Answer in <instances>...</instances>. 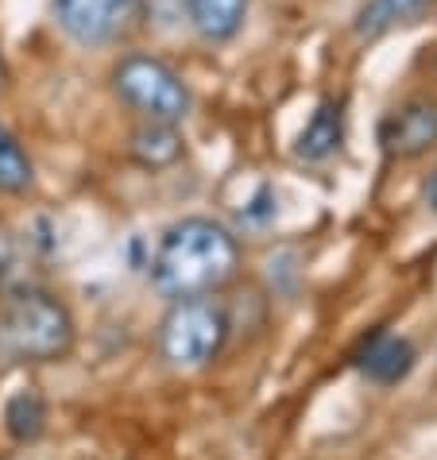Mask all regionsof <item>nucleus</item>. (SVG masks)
Segmentation results:
<instances>
[{"label": "nucleus", "mask_w": 437, "mask_h": 460, "mask_svg": "<svg viewBox=\"0 0 437 460\" xmlns=\"http://www.w3.org/2000/svg\"><path fill=\"white\" fill-rule=\"evenodd\" d=\"M240 271V244L210 217H186L166 228L151 260V283L166 298L217 294Z\"/></svg>", "instance_id": "obj_1"}, {"label": "nucleus", "mask_w": 437, "mask_h": 460, "mask_svg": "<svg viewBox=\"0 0 437 460\" xmlns=\"http://www.w3.org/2000/svg\"><path fill=\"white\" fill-rule=\"evenodd\" d=\"M74 317L50 290L20 287L0 298V360L55 364L74 349Z\"/></svg>", "instance_id": "obj_2"}, {"label": "nucleus", "mask_w": 437, "mask_h": 460, "mask_svg": "<svg viewBox=\"0 0 437 460\" xmlns=\"http://www.w3.org/2000/svg\"><path fill=\"white\" fill-rule=\"evenodd\" d=\"M228 314L213 294L171 298V310L159 322V352L178 372H201L225 352Z\"/></svg>", "instance_id": "obj_3"}, {"label": "nucleus", "mask_w": 437, "mask_h": 460, "mask_svg": "<svg viewBox=\"0 0 437 460\" xmlns=\"http://www.w3.org/2000/svg\"><path fill=\"white\" fill-rule=\"evenodd\" d=\"M112 89L128 109L156 124H183L190 112V89L178 74L159 58L132 55L112 74Z\"/></svg>", "instance_id": "obj_4"}, {"label": "nucleus", "mask_w": 437, "mask_h": 460, "mask_svg": "<svg viewBox=\"0 0 437 460\" xmlns=\"http://www.w3.org/2000/svg\"><path fill=\"white\" fill-rule=\"evenodd\" d=\"M139 0H55L58 28L82 47L117 43L132 28Z\"/></svg>", "instance_id": "obj_5"}, {"label": "nucleus", "mask_w": 437, "mask_h": 460, "mask_svg": "<svg viewBox=\"0 0 437 460\" xmlns=\"http://www.w3.org/2000/svg\"><path fill=\"white\" fill-rule=\"evenodd\" d=\"M379 144L391 159H418L430 147H437V101L415 97L406 105L388 112L379 124Z\"/></svg>", "instance_id": "obj_6"}, {"label": "nucleus", "mask_w": 437, "mask_h": 460, "mask_svg": "<svg viewBox=\"0 0 437 460\" xmlns=\"http://www.w3.org/2000/svg\"><path fill=\"white\" fill-rule=\"evenodd\" d=\"M418 364V349L406 337H376L360 356V372L364 379L379 383V387H395L403 383Z\"/></svg>", "instance_id": "obj_7"}, {"label": "nucleus", "mask_w": 437, "mask_h": 460, "mask_svg": "<svg viewBox=\"0 0 437 460\" xmlns=\"http://www.w3.org/2000/svg\"><path fill=\"white\" fill-rule=\"evenodd\" d=\"M344 139V105L341 101H321L317 112L306 120L299 144H294V155L302 163H326L341 151Z\"/></svg>", "instance_id": "obj_8"}, {"label": "nucleus", "mask_w": 437, "mask_h": 460, "mask_svg": "<svg viewBox=\"0 0 437 460\" xmlns=\"http://www.w3.org/2000/svg\"><path fill=\"white\" fill-rule=\"evenodd\" d=\"M186 16L205 43H228L244 28L248 0H186Z\"/></svg>", "instance_id": "obj_9"}, {"label": "nucleus", "mask_w": 437, "mask_h": 460, "mask_svg": "<svg viewBox=\"0 0 437 460\" xmlns=\"http://www.w3.org/2000/svg\"><path fill=\"white\" fill-rule=\"evenodd\" d=\"M433 0H368L356 16V35L360 40H379L403 23H415L418 16H426V8Z\"/></svg>", "instance_id": "obj_10"}, {"label": "nucleus", "mask_w": 437, "mask_h": 460, "mask_svg": "<svg viewBox=\"0 0 437 460\" xmlns=\"http://www.w3.org/2000/svg\"><path fill=\"white\" fill-rule=\"evenodd\" d=\"M132 155L144 163V167H151V171L171 167V163H178V155H183V139H178L174 124H156V120H147V124L132 136Z\"/></svg>", "instance_id": "obj_11"}, {"label": "nucleus", "mask_w": 437, "mask_h": 460, "mask_svg": "<svg viewBox=\"0 0 437 460\" xmlns=\"http://www.w3.org/2000/svg\"><path fill=\"white\" fill-rule=\"evenodd\" d=\"M4 426L16 441H40L47 429V402L35 391H16L4 402Z\"/></svg>", "instance_id": "obj_12"}, {"label": "nucleus", "mask_w": 437, "mask_h": 460, "mask_svg": "<svg viewBox=\"0 0 437 460\" xmlns=\"http://www.w3.org/2000/svg\"><path fill=\"white\" fill-rule=\"evenodd\" d=\"M28 186H31V159L0 128V194H23Z\"/></svg>", "instance_id": "obj_13"}, {"label": "nucleus", "mask_w": 437, "mask_h": 460, "mask_svg": "<svg viewBox=\"0 0 437 460\" xmlns=\"http://www.w3.org/2000/svg\"><path fill=\"white\" fill-rule=\"evenodd\" d=\"M426 206L437 213V167H433V174H430V182H426Z\"/></svg>", "instance_id": "obj_14"}, {"label": "nucleus", "mask_w": 437, "mask_h": 460, "mask_svg": "<svg viewBox=\"0 0 437 460\" xmlns=\"http://www.w3.org/2000/svg\"><path fill=\"white\" fill-rule=\"evenodd\" d=\"M0 89H4V62H0Z\"/></svg>", "instance_id": "obj_15"}]
</instances>
